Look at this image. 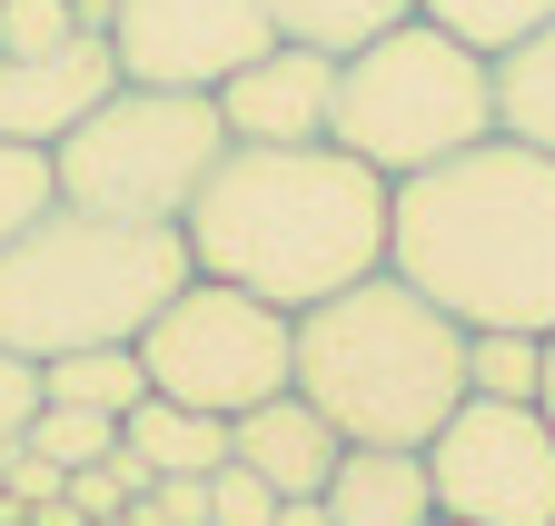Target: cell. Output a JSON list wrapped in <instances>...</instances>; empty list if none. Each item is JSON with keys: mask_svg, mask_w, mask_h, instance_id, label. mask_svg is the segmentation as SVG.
I'll list each match as a JSON object with an SVG mask.
<instances>
[{"mask_svg": "<svg viewBox=\"0 0 555 526\" xmlns=\"http://www.w3.org/2000/svg\"><path fill=\"white\" fill-rule=\"evenodd\" d=\"M387 200L397 189L367 159H347L337 140H308V150H238L229 140V159L179 209V239L198 258V279H229V288L298 318V308L387 269Z\"/></svg>", "mask_w": 555, "mask_h": 526, "instance_id": "obj_1", "label": "cell"}, {"mask_svg": "<svg viewBox=\"0 0 555 526\" xmlns=\"http://www.w3.org/2000/svg\"><path fill=\"white\" fill-rule=\"evenodd\" d=\"M387 269L406 288H427L456 328L555 338V159L486 129L476 150L397 179Z\"/></svg>", "mask_w": 555, "mask_h": 526, "instance_id": "obj_2", "label": "cell"}, {"mask_svg": "<svg viewBox=\"0 0 555 526\" xmlns=\"http://www.w3.org/2000/svg\"><path fill=\"white\" fill-rule=\"evenodd\" d=\"M288 387L347 447H427L466 408V328L397 269L298 308Z\"/></svg>", "mask_w": 555, "mask_h": 526, "instance_id": "obj_3", "label": "cell"}, {"mask_svg": "<svg viewBox=\"0 0 555 526\" xmlns=\"http://www.w3.org/2000/svg\"><path fill=\"white\" fill-rule=\"evenodd\" d=\"M189 269L198 258L179 219H109L80 200H50L0 248V348L30 368L69 348H129Z\"/></svg>", "mask_w": 555, "mask_h": 526, "instance_id": "obj_4", "label": "cell"}, {"mask_svg": "<svg viewBox=\"0 0 555 526\" xmlns=\"http://www.w3.org/2000/svg\"><path fill=\"white\" fill-rule=\"evenodd\" d=\"M486 129H496V70H486V50L447 40L437 21H397L387 40L337 60L327 140L347 159H367L387 189L416 179V169H437V159H456V150H476Z\"/></svg>", "mask_w": 555, "mask_h": 526, "instance_id": "obj_5", "label": "cell"}, {"mask_svg": "<svg viewBox=\"0 0 555 526\" xmlns=\"http://www.w3.org/2000/svg\"><path fill=\"white\" fill-rule=\"evenodd\" d=\"M219 159H229L219 100H208V90H159V80H119V90L50 150L60 200L109 209V219H179Z\"/></svg>", "mask_w": 555, "mask_h": 526, "instance_id": "obj_6", "label": "cell"}, {"mask_svg": "<svg viewBox=\"0 0 555 526\" xmlns=\"http://www.w3.org/2000/svg\"><path fill=\"white\" fill-rule=\"evenodd\" d=\"M129 348H139V368H150L159 398L208 408V418H248L258 398L288 387V368H298V318L268 308V298H248V288H229V279H198L189 269L169 288V308L139 328Z\"/></svg>", "mask_w": 555, "mask_h": 526, "instance_id": "obj_7", "label": "cell"}, {"mask_svg": "<svg viewBox=\"0 0 555 526\" xmlns=\"http://www.w3.org/2000/svg\"><path fill=\"white\" fill-rule=\"evenodd\" d=\"M427 487L456 526H555V427L516 398H466L427 437Z\"/></svg>", "mask_w": 555, "mask_h": 526, "instance_id": "obj_8", "label": "cell"}, {"mask_svg": "<svg viewBox=\"0 0 555 526\" xmlns=\"http://www.w3.org/2000/svg\"><path fill=\"white\" fill-rule=\"evenodd\" d=\"M109 50L119 80H159V90H219L238 60L278 40L268 0H109Z\"/></svg>", "mask_w": 555, "mask_h": 526, "instance_id": "obj_9", "label": "cell"}, {"mask_svg": "<svg viewBox=\"0 0 555 526\" xmlns=\"http://www.w3.org/2000/svg\"><path fill=\"white\" fill-rule=\"evenodd\" d=\"M208 100H219L238 150H308V140H327V119H337V60L318 40H268Z\"/></svg>", "mask_w": 555, "mask_h": 526, "instance_id": "obj_10", "label": "cell"}, {"mask_svg": "<svg viewBox=\"0 0 555 526\" xmlns=\"http://www.w3.org/2000/svg\"><path fill=\"white\" fill-rule=\"evenodd\" d=\"M109 90H119V50H109V30H69L60 50H0V140L60 150Z\"/></svg>", "mask_w": 555, "mask_h": 526, "instance_id": "obj_11", "label": "cell"}, {"mask_svg": "<svg viewBox=\"0 0 555 526\" xmlns=\"http://www.w3.org/2000/svg\"><path fill=\"white\" fill-rule=\"evenodd\" d=\"M337 427L298 398V387H278V398H258L248 418H229V457L238 467H258L278 497H318L327 487V467H337Z\"/></svg>", "mask_w": 555, "mask_h": 526, "instance_id": "obj_12", "label": "cell"}, {"mask_svg": "<svg viewBox=\"0 0 555 526\" xmlns=\"http://www.w3.org/2000/svg\"><path fill=\"white\" fill-rule=\"evenodd\" d=\"M318 506H327V526H437L427 447H337Z\"/></svg>", "mask_w": 555, "mask_h": 526, "instance_id": "obj_13", "label": "cell"}, {"mask_svg": "<svg viewBox=\"0 0 555 526\" xmlns=\"http://www.w3.org/2000/svg\"><path fill=\"white\" fill-rule=\"evenodd\" d=\"M119 447L139 457L150 477H208V467H229V418H208V408H179V398H139L119 418Z\"/></svg>", "mask_w": 555, "mask_h": 526, "instance_id": "obj_14", "label": "cell"}, {"mask_svg": "<svg viewBox=\"0 0 555 526\" xmlns=\"http://www.w3.org/2000/svg\"><path fill=\"white\" fill-rule=\"evenodd\" d=\"M486 70H496V129L555 159V21L526 30V40H506Z\"/></svg>", "mask_w": 555, "mask_h": 526, "instance_id": "obj_15", "label": "cell"}, {"mask_svg": "<svg viewBox=\"0 0 555 526\" xmlns=\"http://www.w3.org/2000/svg\"><path fill=\"white\" fill-rule=\"evenodd\" d=\"M40 398L50 408L129 418L139 398H150V368H139V348H69V358H40Z\"/></svg>", "mask_w": 555, "mask_h": 526, "instance_id": "obj_16", "label": "cell"}, {"mask_svg": "<svg viewBox=\"0 0 555 526\" xmlns=\"http://www.w3.org/2000/svg\"><path fill=\"white\" fill-rule=\"evenodd\" d=\"M268 21H278V40H318L327 60H347V50L387 40L397 21H416V0H268Z\"/></svg>", "mask_w": 555, "mask_h": 526, "instance_id": "obj_17", "label": "cell"}, {"mask_svg": "<svg viewBox=\"0 0 555 526\" xmlns=\"http://www.w3.org/2000/svg\"><path fill=\"white\" fill-rule=\"evenodd\" d=\"M535 387H545V338L535 328H466V398L535 408Z\"/></svg>", "mask_w": 555, "mask_h": 526, "instance_id": "obj_18", "label": "cell"}, {"mask_svg": "<svg viewBox=\"0 0 555 526\" xmlns=\"http://www.w3.org/2000/svg\"><path fill=\"white\" fill-rule=\"evenodd\" d=\"M416 21H437L447 40H466V50L496 60L506 40H526V30L555 21V0H416Z\"/></svg>", "mask_w": 555, "mask_h": 526, "instance_id": "obj_19", "label": "cell"}, {"mask_svg": "<svg viewBox=\"0 0 555 526\" xmlns=\"http://www.w3.org/2000/svg\"><path fill=\"white\" fill-rule=\"evenodd\" d=\"M50 467H100V457H119V418H100V408H50L40 398V418L21 427Z\"/></svg>", "mask_w": 555, "mask_h": 526, "instance_id": "obj_20", "label": "cell"}, {"mask_svg": "<svg viewBox=\"0 0 555 526\" xmlns=\"http://www.w3.org/2000/svg\"><path fill=\"white\" fill-rule=\"evenodd\" d=\"M60 200V169H50V150H30V140H0V248H11L40 209Z\"/></svg>", "mask_w": 555, "mask_h": 526, "instance_id": "obj_21", "label": "cell"}, {"mask_svg": "<svg viewBox=\"0 0 555 526\" xmlns=\"http://www.w3.org/2000/svg\"><path fill=\"white\" fill-rule=\"evenodd\" d=\"M150 487V467L119 447V457H100V467H69V506H80L90 526H109V516H129V497Z\"/></svg>", "mask_w": 555, "mask_h": 526, "instance_id": "obj_22", "label": "cell"}, {"mask_svg": "<svg viewBox=\"0 0 555 526\" xmlns=\"http://www.w3.org/2000/svg\"><path fill=\"white\" fill-rule=\"evenodd\" d=\"M208 526H278V487L258 467H208Z\"/></svg>", "mask_w": 555, "mask_h": 526, "instance_id": "obj_23", "label": "cell"}, {"mask_svg": "<svg viewBox=\"0 0 555 526\" xmlns=\"http://www.w3.org/2000/svg\"><path fill=\"white\" fill-rule=\"evenodd\" d=\"M80 21V0H0V50H60Z\"/></svg>", "mask_w": 555, "mask_h": 526, "instance_id": "obj_24", "label": "cell"}, {"mask_svg": "<svg viewBox=\"0 0 555 526\" xmlns=\"http://www.w3.org/2000/svg\"><path fill=\"white\" fill-rule=\"evenodd\" d=\"M0 497H11V506L30 516V506H50V497H69V467H50V457H40L30 437H21L11 457H0Z\"/></svg>", "mask_w": 555, "mask_h": 526, "instance_id": "obj_25", "label": "cell"}, {"mask_svg": "<svg viewBox=\"0 0 555 526\" xmlns=\"http://www.w3.org/2000/svg\"><path fill=\"white\" fill-rule=\"evenodd\" d=\"M30 418H40V368L0 348V457L21 447V427H30Z\"/></svg>", "mask_w": 555, "mask_h": 526, "instance_id": "obj_26", "label": "cell"}, {"mask_svg": "<svg viewBox=\"0 0 555 526\" xmlns=\"http://www.w3.org/2000/svg\"><path fill=\"white\" fill-rule=\"evenodd\" d=\"M278 526H327V506L318 497H278Z\"/></svg>", "mask_w": 555, "mask_h": 526, "instance_id": "obj_27", "label": "cell"}, {"mask_svg": "<svg viewBox=\"0 0 555 526\" xmlns=\"http://www.w3.org/2000/svg\"><path fill=\"white\" fill-rule=\"evenodd\" d=\"M535 408H545V427H555V338H545V387H535Z\"/></svg>", "mask_w": 555, "mask_h": 526, "instance_id": "obj_28", "label": "cell"}, {"mask_svg": "<svg viewBox=\"0 0 555 526\" xmlns=\"http://www.w3.org/2000/svg\"><path fill=\"white\" fill-rule=\"evenodd\" d=\"M80 21H90V30H100V21H109V0H80Z\"/></svg>", "mask_w": 555, "mask_h": 526, "instance_id": "obj_29", "label": "cell"}, {"mask_svg": "<svg viewBox=\"0 0 555 526\" xmlns=\"http://www.w3.org/2000/svg\"><path fill=\"white\" fill-rule=\"evenodd\" d=\"M437 526H456V516H437Z\"/></svg>", "mask_w": 555, "mask_h": 526, "instance_id": "obj_30", "label": "cell"}]
</instances>
